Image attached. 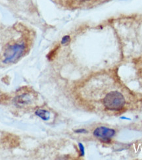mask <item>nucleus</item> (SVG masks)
Instances as JSON below:
<instances>
[{
  "label": "nucleus",
  "mask_w": 142,
  "mask_h": 160,
  "mask_svg": "<svg viewBox=\"0 0 142 160\" xmlns=\"http://www.w3.org/2000/svg\"><path fill=\"white\" fill-rule=\"evenodd\" d=\"M103 104L109 110L119 111L124 108L125 99L120 92L112 91L104 98Z\"/></svg>",
  "instance_id": "1"
},
{
  "label": "nucleus",
  "mask_w": 142,
  "mask_h": 160,
  "mask_svg": "<svg viewBox=\"0 0 142 160\" xmlns=\"http://www.w3.org/2000/svg\"><path fill=\"white\" fill-rule=\"evenodd\" d=\"M25 51V45L24 43L15 44L9 46L4 53V63H15L23 55Z\"/></svg>",
  "instance_id": "2"
},
{
  "label": "nucleus",
  "mask_w": 142,
  "mask_h": 160,
  "mask_svg": "<svg viewBox=\"0 0 142 160\" xmlns=\"http://www.w3.org/2000/svg\"><path fill=\"white\" fill-rule=\"evenodd\" d=\"M116 134L114 129L105 127H100L95 128L94 131V137L104 143H110L112 138Z\"/></svg>",
  "instance_id": "3"
},
{
  "label": "nucleus",
  "mask_w": 142,
  "mask_h": 160,
  "mask_svg": "<svg viewBox=\"0 0 142 160\" xmlns=\"http://www.w3.org/2000/svg\"><path fill=\"white\" fill-rule=\"evenodd\" d=\"M15 102L17 105H20V106L27 105V104L30 103V102H31V96H30L29 94H22L21 96H18L16 98Z\"/></svg>",
  "instance_id": "4"
},
{
  "label": "nucleus",
  "mask_w": 142,
  "mask_h": 160,
  "mask_svg": "<svg viewBox=\"0 0 142 160\" xmlns=\"http://www.w3.org/2000/svg\"><path fill=\"white\" fill-rule=\"evenodd\" d=\"M36 115L38 116L40 118H41L42 120L44 121H48L50 118V113L49 112L46 110L44 109H38L36 112Z\"/></svg>",
  "instance_id": "5"
},
{
  "label": "nucleus",
  "mask_w": 142,
  "mask_h": 160,
  "mask_svg": "<svg viewBox=\"0 0 142 160\" xmlns=\"http://www.w3.org/2000/svg\"><path fill=\"white\" fill-rule=\"evenodd\" d=\"M70 40H71V38L69 36H65L62 38V40H61V44L63 45H66L67 44H69Z\"/></svg>",
  "instance_id": "6"
},
{
  "label": "nucleus",
  "mask_w": 142,
  "mask_h": 160,
  "mask_svg": "<svg viewBox=\"0 0 142 160\" xmlns=\"http://www.w3.org/2000/svg\"><path fill=\"white\" fill-rule=\"evenodd\" d=\"M78 146H79V149L80 150V153H81V156H84V153H85L84 147L82 143H78Z\"/></svg>",
  "instance_id": "7"
},
{
  "label": "nucleus",
  "mask_w": 142,
  "mask_h": 160,
  "mask_svg": "<svg viewBox=\"0 0 142 160\" xmlns=\"http://www.w3.org/2000/svg\"><path fill=\"white\" fill-rule=\"evenodd\" d=\"M76 133H87L88 131L86 129H78V130L75 131Z\"/></svg>",
  "instance_id": "8"
},
{
  "label": "nucleus",
  "mask_w": 142,
  "mask_h": 160,
  "mask_svg": "<svg viewBox=\"0 0 142 160\" xmlns=\"http://www.w3.org/2000/svg\"><path fill=\"white\" fill-rule=\"evenodd\" d=\"M75 1H78V2H85L90 1V0H75Z\"/></svg>",
  "instance_id": "9"
},
{
  "label": "nucleus",
  "mask_w": 142,
  "mask_h": 160,
  "mask_svg": "<svg viewBox=\"0 0 142 160\" xmlns=\"http://www.w3.org/2000/svg\"><path fill=\"white\" fill-rule=\"evenodd\" d=\"M121 119H127V120H130V119L128 118H124V117H122V118H120Z\"/></svg>",
  "instance_id": "10"
}]
</instances>
